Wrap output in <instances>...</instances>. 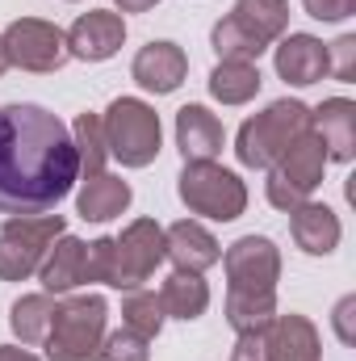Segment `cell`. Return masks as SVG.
<instances>
[{"label": "cell", "instance_id": "5b68a950", "mask_svg": "<svg viewBox=\"0 0 356 361\" xmlns=\"http://www.w3.org/2000/svg\"><path fill=\"white\" fill-rule=\"evenodd\" d=\"M109 307L101 294H72L55 302L51 328H46V357L51 361H96L105 341Z\"/></svg>", "mask_w": 356, "mask_h": 361}, {"label": "cell", "instance_id": "7402d4cb", "mask_svg": "<svg viewBox=\"0 0 356 361\" xmlns=\"http://www.w3.org/2000/svg\"><path fill=\"white\" fill-rule=\"evenodd\" d=\"M160 302H164V315L193 324V319H201L205 307H210V286L201 281V273L172 269L168 281H164V290H160Z\"/></svg>", "mask_w": 356, "mask_h": 361}, {"label": "cell", "instance_id": "2e32d148", "mask_svg": "<svg viewBox=\"0 0 356 361\" xmlns=\"http://www.w3.org/2000/svg\"><path fill=\"white\" fill-rule=\"evenodd\" d=\"M310 130L323 139L327 160L352 164V156H356V101H348V97H327L319 109H310Z\"/></svg>", "mask_w": 356, "mask_h": 361}, {"label": "cell", "instance_id": "1f68e13d", "mask_svg": "<svg viewBox=\"0 0 356 361\" xmlns=\"http://www.w3.org/2000/svg\"><path fill=\"white\" fill-rule=\"evenodd\" d=\"M0 361H38L30 349H17V345H0Z\"/></svg>", "mask_w": 356, "mask_h": 361}, {"label": "cell", "instance_id": "7c38bea8", "mask_svg": "<svg viewBox=\"0 0 356 361\" xmlns=\"http://www.w3.org/2000/svg\"><path fill=\"white\" fill-rule=\"evenodd\" d=\"M276 76L293 89H310L327 76V47L323 38L314 34H289V38H276Z\"/></svg>", "mask_w": 356, "mask_h": 361}, {"label": "cell", "instance_id": "52a82bcc", "mask_svg": "<svg viewBox=\"0 0 356 361\" xmlns=\"http://www.w3.org/2000/svg\"><path fill=\"white\" fill-rule=\"evenodd\" d=\"M177 193L193 214L214 219V223H235L248 210V185L235 177L231 169L214 164V160L184 164V173L177 180Z\"/></svg>", "mask_w": 356, "mask_h": 361}, {"label": "cell", "instance_id": "d4e9b609", "mask_svg": "<svg viewBox=\"0 0 356 361\" xmlns=\"http://www.w3.org/2000/svg\"><path fill=\"white\" fill-rule=\"evenodd\" d=\"M164 302H160V294L155 290H130L126 294V302H122V328H130L134 336H143V341H155L160 336V328H164Z\"/></svg>", "mask_w": 356, "mask_h": 361}, {"label": "cell", "instance_id": "ba28073f", "mask_svg": "<svg viewBox=\"0 0 356 361\" xmlns=\"http://www.w3.org/2000/svg\"><path fill=\"white\" fill-rule=\"evenodd\" d=\"M323 173H327V152H323V139L314 130H306L298 143L285 147V156L268 169V202L276 210H293L302 202H310V193L323 185Z\"/></svg>", "mask_w": 356, "mask_h": 361}, {"label": "cell", "instance_id": "f546056e", "mask_svg": "<svg viewBox=\"0 0 356 361\" xmlns=\"http://www.w3.org/2000/svg\"><path fill=\"white\" fill-rule=\"evenodd\" d=\"M231 361H265V328L260 332H239Z\"/></svg>", "mask_w": 356, "mask_h": 361}, {"label": "cell", "instance_id": "4fadbf2b", "mask_svg": "<svg viewBox=\"0 0 356 361\" xmlns=\"http://www.w3.org/2000/svg\"><path fill=\"white\" fill-rule=\"evenodd\" d=\"M130 76H134L139 89L155 92V97L177 92L180 85H184V76H189V55L180 51L177 42H147V47L134 55Z\"/></svg>", "mask_w": 356, "mask_h": 361}, {"label": "cell", "instance_id": "83f0119b", "mask_svg": "<svg viewBox=\"0 0 356 361\" xmlns=\"http://www.w3.org/2000/svg\"><path fill=\"white\" fill-rule=\"evenodd\" d=\"M327 76H336L344 85L356 80V38L352 34H344V38H336L327 47Z\"/></svg>", "mask_w": 356, "mask_h": 361}, {"label": "cell", "instance_id": "ffe728a7", "mask_svg": "<svg viewBox=\"0 0 356 361\" xmlns=\"http://www.w3.org/2000/svg\"><path fill=\"white\" fill-rule=\"evenodd\" d=\"M130 185L122 177H109V173H96V177H84L80 193H76V214L84 223H109L117 219L126 206H130Z\"/></svg>", "mask_w": 356, "mask_h": 361}, {"label": "cell", "instance_id": "4dcf8cb0", "mask_svg": "<svg viewBox=\"0 0 356 361\" xmlns=\"http://www.w3.org/2000/svg\"><path fill=\"white\" fill-rule=\"evenodd\" d=\"M352 311H356V298H340V307H336V332H340V341L344 345H356V332H352Z\"/></svg>", "mask_w": 356, "mask_h": 361}, {"label": "cell", "instance_id": "9c48e42d", "mask_svg": "<svg viewBox=\"0 0 356 361\" xmlns=\"http://www.w3.org/2000/svg\"><path fill=\"white\" fill-rule=\"evenodd\" d=\"M68 231L63 214H30V219H4L0 227V281H25L46 261L51 244Z\"/></svg>", "mask_w": 356, "mask_h": 361}, {"label": "cell", "instance_id": "6da1fadb", "mask_svg": "<svg viewBox=\"0 0 356 361\" xmlns=\"http://www.w3.org/2000/svg\"><path fill=\"white\" fill-rule=\"evenodd\" d=\"M80 180L72 130L42 105H0V214H51Z\"/></svg>", "mask_w": 356, "mask_h": 361}, {"label": "cell", "instance_id": "30bf717a", "mask_svg": "<svg viewBox=\"0 0 356 361\" xmlns=\"http://www.w3.org/2000/svg\"><path fill=\"white\" fill-rule=\"evenodd\" d=\"M8 68L21 72H59L72 55H68V34L42 17H17L8 21V30L0 34Z\"/></svg>", "mask_w": 356, "mask_h": 361}, {"label": "cell", "instance_id": "836d02e7", "mask_svg": "<svg viewBox=\"0 0 356 361\" xmlns=\"http://www.w3.org/2000/svg\"><path fill=\"white\" fill-rule=\"evenodd\" d=\"M8 72V55H4V42H0V76Z\"/></svg>", "mask_w": 356, "mask_h": 361}, {"label": "cell", "instance_id": "44dd1931", "mask_svg": "<svg viewBox=\"0 0 356 361\" xmlns=\"http://www.w3.org/2000/svg\"><path fill=\"white\" fill-rule=\"evenodd\" d=\"M231 21H235L248 38H256V42L268 51L276 38H285V25H289V0H235Z\"/></svg>", "mask_w": 356, "mask_h": 361}, {"label": "cell", "instance_id": "5bb4252c", "mask_svg": "<svg viewBox=\"0 0 356 361\" xmlns=\"http://www.w3.org/2000/svg\"><path fill=\"white\" fill-rule=\"evenodd\" d=\"M177 147L184 164H205L218 160L227 147V130L218 122V114H210L205 105H184L177 109Z\"/></svg>", "mask_w": 356, "mask_h": 361}, {"label": "cell", "instance_id": "cb8c5ba5", "mask_svg": "<svg viewBox=\"0 0 356 361\" xmlns=\"http://www.w3.org/2000/svg\"><path fill=\"white\" fill-rule=\"evenodd\" d=\"M260 68L256 63H218L210 72V97L222 105H248L260 92Z\"/></svg>", "mask_w": 356, "mask_h": 361}, {"label": "cell", "instance_id": "9a60e30c", "mask_svg": "<svg viewBox=\"0 0 356 361\" xmlns=\"http://www.w3.org/2000/svg\"><path fill=\"white\" fill-rule=\"evenodd\" d=\"M265 361H323L319 328L306 315H272L265 328Z\"/></svg>", "mask_w": 356, "mask_h": 361}, {"label": "cell", "instance_id": "7a4b0ae2", "mask_svg": "<svg viewBox=\"0 0 356 361\" xmlns=\"http://www.w3.org/2000/svg\"><path fill=\"white\" fill-rule=\"evenodd\" d=\"M227 265V319L235 332H260L276 315L281 248L268 235H243L222 252Z\"/></svg>", "mask_w": 356, "mask_h": 361}, {"label": "cell", "instance_id": "603a6c76", "mask_svg": "<svg viewBox=\"0 0 356 361\" xmlns=\"http://www.w3.org/2000/svg\"><path fill=\"white\" fill-rule=\"evenodd\" d=\"M51 315H55V294H21L13 302V315H8V328L21 345H38L46 341V328H51Z\"/></svg>", "mask_w": 356, "mask_h": 361}, {"label": "cell", "instance_id": "277c9868", "mask_svg": "<svg viewBox=\"0 0 356 361\" xmlns=\"http://www.w3.org/2000/svg\"><path fill=\"white\" fill-rule=\"evenodd\" d=\"M310 130V105L285 97V101H272L265 114L248 118L239 126V139H235V156L243 169H272L289 143H298L302 135Z\"/></svg>", "mask_w": 356, "mask_h": 361}, {"label": "cell", "instance_id": "d6986e66", "mask_svg": "<svg viewBox=\"0 0 356 361\" xmlns=\"http://www.w3.org/2000/svg\"><path fill=\"white\" fill-rule=\"evenodd\" d=\"M164 257L177 265V269H189V273H205L210 265L222 261V244L193 219H180L164 231Z\"/></svg>", "mask_w": 356, "mask_h": 361}, {"label": "cell", "instance_id": "ac0fdd59", "mask_svg": "<svg viewBox=\"0 0 356 361\" xmlns=\"http://www.w3.org/2000/svg\"><path fill=\"white\" fill-rule=\"evenodd\" d=\"M38 277H42V290L46 294H72L89 281V244L76 240V235H59L46 252V261L38 265Z\"/></svg>", "mask_w": 356, "mask_h": 361}, {"label": "cell", "instance_id": "4316f807", "mask_svg": "<svg viewBox=\"0 0 356 361\" xmlns=\"http://www.w3.org/2000/svg\"><path fill=\"white\" fill-rule=\"evenodd\" d=\"M96 361H151V349H147L143 336H134L130 328H122V332H109L101 341Z\"/></svg>", "mask_w": 356, "mask_h": 361}, {"label": "cell", "instance_id": "8fae6325", "mask_svg": "<svg viewBox=\"0 0 356 361\" xmlns=\"http://www.w3.org/2000/svg\"><path fill=\"white\" fill-rule=\"evenodd\" d=\"M126 42V21L109 8H92L84 13L72 30H68V55L84 59V63H105L122 51Z\"/></svg>", "mask_w": 356, "mask_h": 361}, {"label": "cell", "instance_id": "e0dca14e", "mask_svg": "<svg viewBox=\"0 0 356 361\" xmlns=\"http://www.w3.org/2000/svg\"><path fill=\"white\" fill-rule=\"evenodd\" d=\"M289 231H293V244L306 252V257H331L340 248V214L323 202H302L289 210Z\"/></svg>", "mask_w": 356, "mask_h": 361}, {"label": "cell", "instance_id": "8992f818", "mask_svg": "<svg viewBox=\"0 0 356 361\" xmlns=\"http://www.w3.org/2000/svg\"><path fill=\"white\" fill-rule=\"evenodd\" d=\"M101 130H105V152L113 160H122L126 169H147L160 156V143H164L160 114L139 97L109 101V109L101 118Z\"/></svg>", "mask_w": 356, "mask_h": 361}, {"label": "cell", "instance_id": "d6a6232c", "mask_svg": "<svg viewBox=\"0 0 356 361\" xmlns=\"http://www.w3.org/2000/svg\"><path fill=\"white\" fill-rule=\"evenodd\" d=\"M122 13H147V8H155L160 0H113Z\"/></svg>", "mask_w": 356, "mask_h": 361}, {"label": "cell", "instance_id": "f1b7e54d", "mask_svg": "<svg viewBox=\"0 0 356 361\" xmlns=\"http://www.w3.org/2000/svg\"><path fill=\"white\" fill-rule=\"evenodd\" d=\"M314 21H348L356 13V0H302Z\"/></svg>", "mask_w": 356, "mask_h": 361}, {"label": "cell", "instance_id": "484cf974", "mask_svg": "<svg viewBox=\"0 0 356 361\" xmlns=\"http://www.w3.org/2000/svg\"><path fill=\"white\" fill-rule=\"evenodd\" d=\"M72 143H76V156H80V173L84 177H96V173H105V160H109V152H105V130H101V114H80L76 118V126H72Z\"/></svg>", "mask_w": 356, "mask_h": 361}, {"label": "cell", "instance_id": "3957f363", "mask_svg": "<svg viewBox=\"0 0 356 361\" xmlns=\"http://www.w3.org/2000/svg\"><path fill=\"white\" fill-rule=\"evenodd\" d=\"M164 265V227L155 219H134L117 240L101 235L89 244V281L113 290H139Z\"/></svg>", "mask_w": 356, "mask_h": 361}]
</instances>
